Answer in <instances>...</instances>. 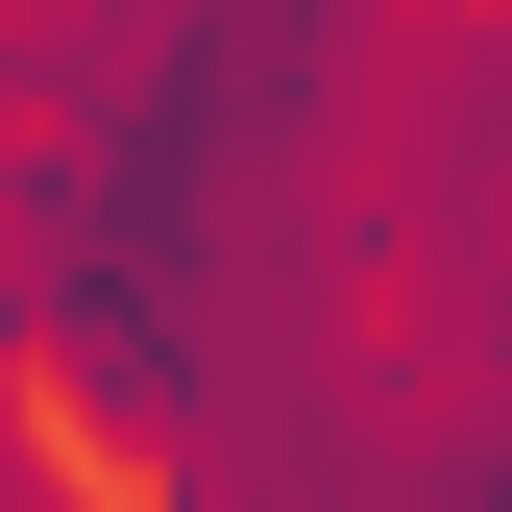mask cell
I'll list each match as a JSON object with an SVG mask.
<instances>
[{
  "instance_id": "1",
  "label": "cell",
  "mask_w": 512,
  "mask_h": 512,
  "mask_svg": "<svg viewBox=\"0 0 512 512\" xmlns=\"http://www.w3.org/2000/svg\"><path fill=\"white\" fill-rule=\"evenodd\" d=\"M488 171V0H0V342L147 512H512Z\"/></svg>"
},
{
  "instance_id": "2",
  "label": "cell",
  "mask_w": 512,
  "mask_h": 512,
  "mask_svg": "<svg viewBox=\"0 0 512 512\" xmlns=\"http://www.w3.org/2000/svg\"><path fill=\"white\" fill-rule=\"evenodd\" d=\"M0 512H74V439H49V391H25V342H0Z\"/></svg>"
},
{
  "instance_id": "3",
  "label": "cell",
  "mask_w": 512,
  "mask_h": 512,
  "mask_svg": "<svg viewBox=\"0 0 512 512\" xmlns=\"http://www.w3.org/2000/svg\"><path fill=\"white\" fill-rule=\"evenodd\" d=\"M74 512H98V488H74Z\"/></svg>"
}]
</instances>
